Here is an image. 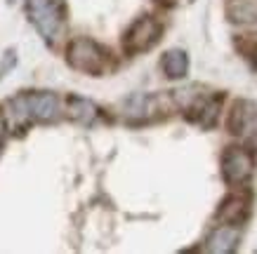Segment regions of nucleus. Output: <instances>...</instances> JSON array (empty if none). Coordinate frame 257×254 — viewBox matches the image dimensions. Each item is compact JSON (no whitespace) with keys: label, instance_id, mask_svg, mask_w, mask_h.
<instances>
[{"label":"nucleus","instance_id":"1","mask_svg":"<svg viewBox=\"0 0 257 254\" xmlns=\"http://www.w3.org/2000/svg\"><path fill=\"white\" fill-rule=\"evenodd\" d=\"M8 123L15 130H29L31 125H50L62 116V99L50 90H24L5 104Z\"/></svg>","mask_w":257,"mask_h":254},{"label":"nucleus","instance_id":"2","mask_svg":"<svg viewBox=\"0 0 257 254\" xmlns=\"http://www.w3.org/2000/svg\"><path fill=\"white\" fill-rule=\"evenodd\" d=\"M64 59L73 71H78V73L90 78L106 76L113 69L111 50L104 47L101 43H97V40L87 38V36L71 38L66 43V50H64Z\"/></svg>","mask_w":257,"mask_h":254},{"label":"nucleus","instance_id":"3","mask_svg":"<svg viewBox=\"0 0 257 254\" xmlns=\"http://www.w3.org/2000/svg\"><path fill=\"white\" fill-rule=\"evenodd\" d=\"M26 17L40 38L55 47L66 31L69 8L64 0H26Z\"/></svg>","mask_w":257,"mask_h":254},{"label":"nucleus","instance_id":"4","mask_svg":"<svg viewBox=\"0 0 257 254\" xmlns=\"http://www.w3.org/2000/svg\"><path fill=\"white\" fill-rule=\"evenodd\" d=\"M177 111L175 101H172V94H130L127 99L123 101V118L127 125H149L156 123V120H163Z\"/></svg>","mask_w":257,"mask_h":254},{"label":"nucleus","instance_id":"5","mask_svg":"<svg viewBox=\"0 0 257 254\" xmlns=\"http://www.w3.org/2000/svg\"><path fill=\"white\" fill-rule=\"evenodd\" d=\"M219 174L229 188L250 184L255 174V155L248 144H229L219 155Z\"/></svg>","mask_w":257,"mask_h":254},{"label":"nucleus","instance_id":"6","mask_svg":"<svg viewBox=\"0 0 257 254\" xmlns=\"http://www.w3.org/2000/svg\"><path fill=\"white\" fill-rule=\"evenodd\" d=\"M161 38H163L161 19L154 15H142L125 29L123 38H120V47L127 57H137V54L154 50L161 43Z\"/></svg>","mask_w":257,"mask_h":254},{"label":"nucleus","instance_id":"7","mask_svg":"<svg viewBox=\"0 0 257 254\" xmlns=\"http://www.w3.org/2000/svg\"><path fill=\"white\" fill-rule=\"evenodd\" d=\"M226 132L243 144H257V104L252 99H238L231 104L226 116Z\"/></svg>","mask_w":257,"mask_h":254},{"label":"nucleus","instance_id":"8","mask_svg":"<svg viewBox=\"0 0 257 254\" xmlns=\"http://www.w3.org/2000/svg\"><path fill=\"white\" fill-rule=\"evenodd\" d=\"M252 214V191L250 186H236L222 198L215 209V221L229 223V226H243Z\"/></svg>","mask_w":257,"mask_h":254},{"label":"nucleus","instance_id":"9","mask_svg":"<svg viewBox=\"0 0 257 254\" xmlns=\"http://www.w3.org/2000/svg\"><path fill=\"white\" fill-rule=\"evenodd\" d=\"M241 242V231L238 226H229V223H217L210 231V235L205 238L203 249L210 254H231L238 249Z\"/></svg>","mask_w":257,"mask_h":254},{"label":"nucleus","instance_id":"10","mask_svg":"<svg viewBox=\"0 0 257 254\" xmlns=\"http://www.w3.org/2000/svg\"><path fill=\"white\" fill-rule=\"evenodd\" d=\"M64 111H66V118H69V120H73V123H78V125H85V127L94 125L97 118L101 116V108L97 106L94 101L85 99V97H76V94L66 97Z\"/></svg>","mask_w":257,"mask_h":254},{"label":"nucleus","instance_id":"11","mask_svg":"<svg viewBox=\"0 0 257 254\" xmlns=\"http://www.w3.org/2000/svg\"><path fill=\"white\" fill-rule=\"evenodd\" d=\"M224 15L234 26H257V0H226Z\"/></svg>","mask_w":257,"mask_h":254},{"label":"nucleus","instance_id":"12","mask_svg":"<svg viewBox=\"0 0 257 254\" xmlns=\"http://www.w3.org/2000/svg\"><path fill=\"white\" fill-rule=\"evenodd\" d=\"M161 71L168 80H182L189 73V54L179 47H172L161 57Z\"/></svg>","mask_w":257,"mask_h":254},{"label":"nucleus","instance_id":"13","mask_svg":"<svg viewBox=\"0 0 257 254\" xmlns=\"http://www.w3.org/2000/svg\"><path fill=\"white\" fill-rule=\"evenodd\" d=\"M15 66H17V52L15 50H8V52L3 54V59H0V80L8 76Z\"/></svg>","mask_w":257,"mask_h":254},{"label":"nucleus","instance_id":"14","mask_svg":"<svg viewBox=\"0 0 257 254\" xmlns=\"http://www.w3.org/2000/svg\"><path fill=\"white\" fill-rule=\"evenodd\" d=\"M8 134H10V123H8V116H5V108L0 106V146H3V141H5Z\"/></svg>","mask_w":257,"mask_h":254},{"label":"nucleus","instance_id":"15","mask_svg":"<svg viewBox=\"0 0 257 254\" xmlns=\"http://www.w3.org/2000/svg\"><path fill=\"white\" fill-rule=\"evenodd\" d=\"M154 3H156L158 8H163V10H172L179 3V0H154Z\"/></svg>","mask_w":257,"mask_h":254},{"label":"nucleus","instance_id":"16","mask_svg":"<svg viewBox=\"0 0 257 254\" xmlns=\"http://www.w3.org/2000/svg\"><path fill=\"white\" fill-rule=\"evenodd\" d=\"M8 3H15V0H8Z\"/></svg>","mask_w":257,"mask_h":254}]
</instances>
